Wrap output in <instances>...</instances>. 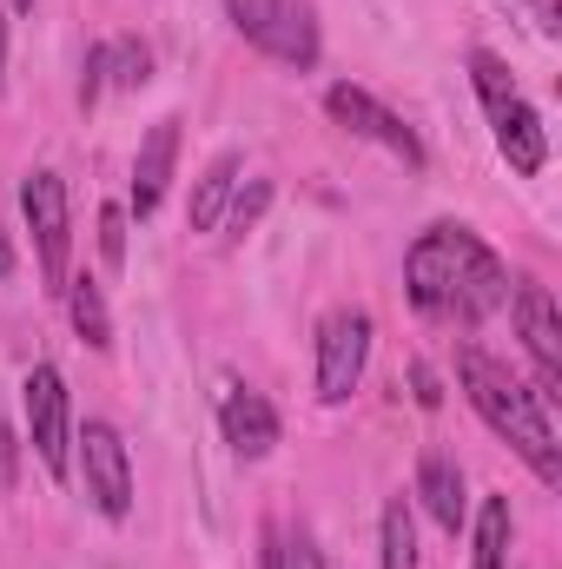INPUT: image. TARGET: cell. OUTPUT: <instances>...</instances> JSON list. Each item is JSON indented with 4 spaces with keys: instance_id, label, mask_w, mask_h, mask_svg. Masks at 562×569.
Returning a JSON list of instances; mask_svg holds the SVG:
<instances>
[{
    "instance_id": "cell-1",
    "label": "cell",
    "mask_w": 562,
    "mask_h": 569,
    "mask_svg": "<svg viewBox=\"0 0 562 569\" xmlns=\"http://www.w3.org/2000/svg\"><path fill=\"white\" fill-rule=\"evenodd\" d=\"M404 291L430 318L483 325L490 311L510 305V272L470 226H430L404 259Z\"/></svg>"
},
{
    "instance_id": "cell-2",
    "label": "cell",
    "mask_w": 562,
    "mask_h": 569,
    "mask_svg": "<svg viewBox=\"0 0 562 569\" xmlns=\"http://www.w3.org/2000/svg\"><path fill=\"white\" fill-rule=\"evenodd\" d=\"M456 385H463V398L476 405V418L496 430L503 443H516L523 463H530L543 483H562V450H556V430H550V398H543V391L516 385V378H510L496 358H483L476 345L456 351Z\"/></svg>"
},
{
    "instance_id": "cell-3",
    "label": "cell",
    "mask_w": 562,
    "mask_h": 569,
    "mask_svg": "<svg viewBox=\"0 0 562 569\" xmlns=\"http://www.w3.org/2000/svg\"><path fill=\"white\" fill-rule=\"evenodd\" d=\"M232 27L279 67H318V20H311V0H225Z\"/></svg>"
},
{
    "instance_id": "cell-4",
    "label": "cell",
    "mask_w": 562,
    "mask_h": 569,
    "mask_svg": "<svg viewBox=\"0 0 562 569\" xmlns=\"http://www.w3.org/2000/svg\"><path fill=\"white\" fill-rule=\"evenodd\" d=\"M20 212L33 232V259L47 291H67V252H73V212H67V179L60 172H27L20 186Z\"/></svg>"
},
{
    "instance_id": "cell-5",
    "label": "cell",
    "mask_w": 562,
    "mask_h": 569,
    "mask_svg": "<svg viewBox=\"0 0 562 569\" xmlns=\"http://www.w3.org/2000/svg\"><path fill=\"white\" fill-rule=\"evenodd\" d=\"M73 443H80V477H87L93 510H100L107 523H127V517H133V457H127L120 430L107 425V418H87Z\"/></svg>"
},
{
    "instance_id": "cell-6",
    "label": "cell",
    "mask_w": 562,
    "mask_h": 569,
    "mask_svg": "<svg viewBox=\"0 0 562 569\" xmlns=\"http://www.w3.org/2000/svg\"><path fill=\"white\" fill-rule=\"evenodd\" d=\"M20 405H27L33 457L47 463V477H67L73 470V405H67V378L53 365H33L27 385H20Z\"/></svg>"
},
{
    "instance_id": "cell-7",
    "label": "cell",
    "mask_w": 562,
    "mask_h": 569,
    "mask_svg": "<svg viewBox=\"0 0 562 569\" xmlns=\"http://www.w3.org/2000/svg\"><path fill=\"white\" fill-rule=\"evenodd\" d=\"M364 358H371V311H331L324 331H318V398L324 405H344L364 378Z\"/></svg>"
},
{
    "instance_id": "cell-8",
    "label": "cell",
    "mask_w": 562,
    "mask_h": 569,
    "mask_svg": "<svg viewBox=\"0 0 562 569\" xmlns=\"http://www.w3.org/2000/svg\"><path fill=\"white\" fill-rule=\"evenodd\" d=\"M324 113L344 127V133H358V140H378L384 152H398L404 166H423V140L384 107V100H371L364 87H351V80H338L331 93H324Z\"/></svg>"
},
{
    "instance_id": "cell-9",
    "label": "cell",
    "mask_w": 562,
    "mask_h": 569,
    "mask_svg": "<svg viewBox=\"0 0 562 569\" xmlns=\"http://www.w3.org/2000/svg\"><path fill=\"white\" fill-rule=\"evenodd\" d=\"M516 331H523V351L536 358V378H543V398L562 391V318L550 284H516Z\"/></svg>"
},
{
    "instance_id": "cell-10",
    "label": "cell",
    "mask_w": 562,
    "mask_h": 569,
    "mask_svg": "<svg viewBox=\"0 0 562 569\" xmlns=\"http://www.w3.org/2000/svg\"><path fill=\"white\" fill-rule=\"evenodd\" d=\"M219 430H225V443L239 450V457H272V443H279V411L252 391V385H225L219 391Z\"/></svg>"
},
{
    "instance_id": "cell-11",
    "label": "cell",
    "mask_w": 562,
    "mask_h": 569,
    "mask_svg": "<svg viewBox=\"0 0 562 569\" xmlns=\"http://www.w3.org/2000/svg\"><path fill=\"white\" fill-rule=\"evenodd\" d=\"M172 159H179V120H152V133L140 140V159H133V212L152 219L165 186H172Z\"/></svg>"
},
{
    "instance_id": "cell-12",
    "label": "cell",
    "mask_w": 562,
    "mask_h": 569,
    "mask_svg": "<svg viewBox=\"0 0 562 569\" xmlns=\"http://www.w3.org/2000/svg\"><path fill=\"white\" fill-rule=\"evenodd\" d=\"M490 127H496V152L510 159V172H523V179L543 172V159H550V133H543V120H536L530 100H510L503 113H490Z\"/></svg>"
},
{
    "instance_id": "cell-13",
    "label": "cell",
    "mask_w": 562,
    "mask_h": 569,
    "mask_svg": "<svg viewBox=\"0 0 562 569\" xmlns=\"http://www.w3.org/2000/svg\"><path fill=\"white\" fill-rule=\"evenodd\" d=\"M418 497H423V510L456 537L463 530V470H456V457H443V450H423V463H418Z\"/></svg>"
},
{
    "instance_id": "cell-14",
    "label": "cell",
    "mask_w": 562,
    "mask_h": 569,
    "mask_svg": "<svg viewBox=\"0 0 562 569\" xmlns=\"http://www.w3.org/2000/svg\"><path fill=\"white\" fill-rule=\"evenodd\" d=\"M239 152H219L212 166H205V179L192 186V206H185V226L192 232H212L219 219H225V206H232V192H239Z\"/></svg>"
},
{
    "instance_id": "cell-15",
    "label": "cell",
    "mask_w": 562,
    "mask_h": 569,
    "mask_svg": "<svg viewBox=\"0 0 562 569\" xmlns=\"http://www.w3.org/2000/svg\"><path fill=\"white\" fill-rule=\"evenodd\" d=\"M60 298H67V318H73V331H80V338H87L93 351H107V345H113V318H107V291H100L93 279H67V291H60Z\"/></svg>"
},
{
    "instance_id": "cell-16",
    "label": "cell",
    "mask_w": 562,
    "mask_h": 569,
    "mask_svg": "<svg viewBox=\"0 0 562 569\" xmlns=\"http://www.w3.org/2000/svg\"><path fill=\"white\" fill-rule=\"evenodd\" d=\"M510 537H516L510 497H483V510H476V569H510Z\"/></svg>"
},
{
    "instance_id": "cell-17",
    "label": "cell",
    "mask_w": 562,
    "mask_h": 569,
    "mask_svg": "<svg viewBox=\"0 0 562 569\" xmlns=\"http://www.w3.org/2000/svg\"><path fill=\"white\" fill-rule=\"evenodd\" d=\"M384 569H418V523H411V497L384 503Z\"/></svg>"
},
{
    "instance_id": "cell-18",
    "label": "cell",
    "mask_w": 562,
    "mask_h": 569,
    "mask_svg": "<svg viewBox=\"0 0 562 569\" xmlns=\"http://www.w3.org/2000/svg\"><path fill=\"white\" fill-rule=\"evenodd\" d=\"M470 80H476V100H483V113H503V107L516 100V80H510V67H503L490 47H476V53H470Z\"/></svg>"
},
{
    "instance_id": "cell-19",
    "label": "cell",
    "mask_w": 562,
    "mask_h": 569,
    "mask_svg": "<svg viewBox=\"0 0 562 569\" xmlns=\"http://www.w3.org/2000/svg\"><path fill=\"white\" fill-rule=\"evenodd\" d=\"M145 80H152V47H140V40H107V87L140 93Z\"/></svg>"
},
{
    "instance_id": "cell-20",
    "label": "cell",
    "mask_w": 562,
    "mask_h": 569,
    "mask_svg": "<svg viewBox=\"0 0 562 569\" xmlns=\"http://www.w3.org/2000/svg\"><path fill=\"white\" fill-rule=\"evenodd\" d=\"M265 206H272V186H265V179H252V186H239V192H232V206H225V226L245 239V232L265 219Z\"/></svg>"
},
{
    "instance_id": "cell-21",
    "label": "cell",
    "mask_w": 562,
    "mask_h": 569,
    "mask_svg": "<svg viewBox=\"0 0 562 569\" xmlns=\"http://www.w3.org/2000/svg\"><path fill=\"white\" fill-rule=\"evenodd\" d=\"M100 259L113 272L127 266V206H100Z\"/></svg>"
},
{
    "instance_id": "cell-22",
    "label": "cell",
    "mask_w": 562,
    "mask_h": 569,
    "mask_svg": "<svg viewBox=\"0 0 562 569\" xmlns=\"http://www.w3.org/2000/svg\"><path fill=\"white\" fill-rule=\"evenodd\" d=\"M284 569H324L318 543H311L304 530H284Z\"/></svg>"
},
{
    "instance_id": "cell-23",
    "label": "cell",
    "mask_w": 562,
    "mask_h": 569,
    "mask_svg": "<svg viewBox=\"0 0 562 569\" xmlns=\"http://www.w3.org/2000/svg\"><path fill=\"white\" fill-rule=\"evenodd\" d=\"M411 398H418L423 411H436V405H443V385H436V371H430V365H411Z\"/></svg>"
},
{
    "instance_id": "cell-24",
    "label": "cell",
    "mask_w": 562,
    "mask_h": 569,
    "mask_svg": "<svg viewBox=\"0 0 562 569\" xmlns=\"http://www.w3.org/2000/svg\"><path fill=\"white\" fill-rule=\"evenodd\" d=\"M100 87H107V47H93V53H87V80H80V107H93V100H100Z\"/></svg>"
},
{
    "instance_id": "cell-25",
    "label": "cell",
    "mask_w": 562,
    "mask_h": 569,
    "mask_svg": "<svg viewBox=\"0 0 562 569\" xmlns=\"http://www.w3.org/2000/svg\"><path fill=\"white\" fill-rule=\"evenodd\" d=\"M20 483V443H13V430L0 425V497Z\"/></svg>"
},
{
    "instance_id": "cell-26",
    "label": "cell",
    "mask_w": 562,
    "mask_h": 569,
    "mask_svg": "<svg viewBox=\"0 0 562 569\" xmlns=\"http://www.w3.org/2000/svg\"><path fill=\"white\" fill-rule=\"evenodd\" d=\"M0 279H13V246H7V232H0Z\"/></svg>"
},
{
    "instance_id": "cell-27",
    "label": "cell",
    "mask_w": 562,
    "mask_h": 569,
    "mask_svg": "<svg viewBox=\"0 0 562 569\" xmlns=\"http://www.w3.org/2000/svg\"><path fill=\"white\" fill-rule=\"evenodd\" d=\"M0 73H7V20H0Z\"/></svg>"
},
{
    "instance_id": "cell-28",
    "label": "cell",
    "mask_w": 562,
    "mask_h": 569,
    "mask_svg": "<svg viewBox=\"0 0 562 569\" xmlns=\"http://www.w3.org/2000/svg\"><path fill=\"white\" fill-rule=\"evenodd\" d=\"M13 7H20V13H27V7H33V0H13Z\"/></svg>"
}]
</instances>
